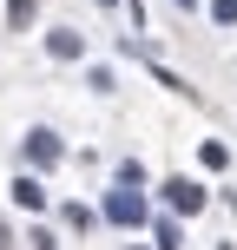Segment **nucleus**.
<instances>
[{
    "label": "nucleus",
    "instance_id": "nucleus-1",
    "mask_svg": "<svg viewBox=\"0 0 237 250\" xmlns=\"http://www.w3.org/2000/svg\"><path fill=\"white\" fill-rule=\"evenodd\" d=\"M165 198H172V211H178V217L204 211V185H198V178H172V185H165Z\"/></svg>",
    "mask_w": 237,
    "mask_h": 250
},
{
    "label": "nucleus",
    "instance_id": "nucleus-2",
    "mask_svg": "<svg viewBox=\"0 0 237 250\" xmlns=\"http://www.w3.org/2000/svg\"><path fill=\"white\" fill-rule=\"evenodd\" d=\"M106 217H112V224H145V198H138V191H112V198H106Z\"/></svg>",
    "mask_w": 237,
    "mask_h": 250
},
{
    "label": "nucleus",
    "instance_id": "nucleus-3",
    "mask_svg": "<svg viewBox=\"0 0 237 250\" xmlns=\"http://www.w3.org/2000/svg\"><path fill=\"white\" fill-rule=\"evenodd\" d=\"M46 53H53V60H86V40H79L73 26H53V33H46Z\"/></svg>",
    "mask_w": 237,
    "mask_h": 250
},
{
    "label": "nucleus",
    "instance_id": "nucleus-4",
    "mask_svg": "<svg viewBox=\"0 0 237 250\" xmlns=\"http://www.w3.org/2000/svg\"><path fill=\"white\" fill-rule=\"evenodd\" d=\"M26 158H33L40 171H46V165H60V138H53L46 125H40V132H26Z\"/></svg>",
    "mask_w": 237,
    "mask_h": 250
},
{
    "label": "nucleus",
    "instance_id": "nucleus-5",
    "mask_svg": "<svg viewBox=\"0 0 237 250\" xmlns=\"http://www.w3.org/2000/svg\"><path fill=\"white\" fill-rule=\"evenodd\" d=\"M13 204H26V211H40V204H46V185H40L33 171H26V178H13Z\"/></svg>",
    "mask_w": 237,
    "mask_h": 250
},
{
    "label": "nucleus",
    "instance_id": "nucleus-6",
    "mask_svg": "<svg viewBox=\"0 0 237 250\" xmlns=\"http://www.w3.org/2000/svg\"><path fill=\"white\" fill-rule=\"evenodd\" d=\"M151 237H158V250H178V244H185V230H178L172 217H158V230H151Z\"/></svg>",
    "mask_w": 237,
    "mask_h": 250
},
{
    "label": "nucleus",
    "instance_id": "nucleus-7",
    "mask_svg": "<svg viewBox=\"0 0 237 250\" xmlns=\"http://www.w3.org/2000/svg\"><path fill=\"white\" fill-rule=\"evenodd\" d=\"M86 86L92 92H112V66H86Z\"/></svg>",
    "mask_w": 237,
    "mask_h": 250
},
{
    "label": "nucleus",
    "instance_id": "nucleus-8",
    "mask_svg": "<svg viewBox=\"0 0 237 250\" xmlns=\"http://www.w3.org/2000/svg\"><path fill=\"white\" fill-rule=\"evenodd\" d=\"M211 20L217 26H237V0H211Z\"/></svg>",
    "mask_w": 237,
    "mask_h": 250
},
{
    "label": "nucleus",
    "instance_id": "nucleus-9",
    "mask_svg": "<svg viewBox=\"0 0 237 250\" xmlns=\"http://www.w3.org/2000/svg\"><path fill=\"white\" fill-rule=\"evenodd\" d=\"M7 13H13V26H26L33 20V0H7Z\"/></svg>",
    "mask_w": 237,
    "mask_h": 250
},
{
    "label": "nucleus",
    "instance_id": "nucleus-10",
    "mask_svg": "<svg viewBox=\"0 0 237 250\" xmlns=\"http://www.w3.org/2000/svg\"><path fill=\"white\" fill-rule=\"evenodd\" d=\"M0 250H13V237H7V224H0Z\"/></svg>",
    "mask_w": 237,
    "mask_h": 250
},
{
    "label": "nucleus",
    "instance_id": "nucleus-11",
    "mask_svg": "<svg viewBox=\"0 0 237 250\" xmlns=\"http://www.w3.org/2000/svg\"><path fill=\"white\" fill-rule=\"evenodd\" d=\"M178 7H198V0H178Z\"/></svg>",
    "mask_w": 237,
    "mask_h": 250
},
{
    "label": "nucleus",
    "instance_id": "nucleus-12",
    "mask_svg": "<svg viewBox=\"0 0 237 250\" xmlns=\"http://www.w3.org/2000/svg\"><path fill=\"white\" fill-rule=\"evenodd\" d=\"M99 7H119V0H99Z\"/></svg>",
    "mask_w": 237,
    "mask_h": 250
}]
</instances>
